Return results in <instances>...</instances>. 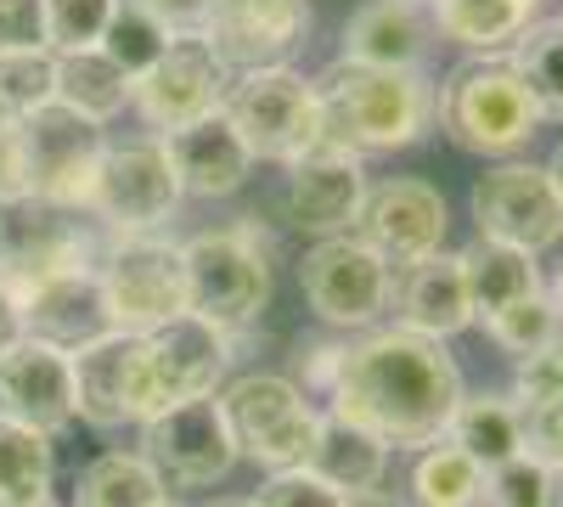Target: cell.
I'll list each match as a JSON object with an SVG mask.
<instances>
[{
    "label": "cell",
    "mask_w": 563,
    "mask_h": 507,
    "mask_svg": "<svg viewBox=\"0 0 563 507\" xmlns=\"http://www.w3.org/2000/svg\"><path fill=\"white\" fill-rule=\"evenodd\" d=\"M344 63L366 68H422L429 63V23L400 0H366L344 23Z\"/></svg>",
    "instance_id": "cell-24"
},
{
    "label": "cell",
    "mask_w": 563,
    "mask_h": 507,
    "mask_svg": "<svg viewBox=\"0 0 563 507\" xmlns=\"http://www.w3.org/2000/svg\"><path fill=\"white\" fill-rule=\"evenodd\" d=\"M479 328L490 333L496 350H507L512 361H519V355H530V350L563 339V316H558L552 294L541 288V294H530V299H512L507 310H496L490 321H479Z\"/></svg>",
    "instance_id": "cell-34"
},
{
    "label": "cell",
    "mask_w": 563,
    "mask_h": 507,
    "mask_svg": "<svg viewBox=\"0 0 563 507\" xmlns=\"http://www.w3.org/2000/svg\"><path fill=\"white\" fill-rule=\"evenodd\" d=\"M141 434H147V463L164 474V485L209 491L238 469V440H231L220 395L186 400V406L164 411V418L141 423Z\"/></svg>",
    "instance_id": "cell-16"
},
{
    "label": "cell",
    "mask_w": 563,
    "mask_h": 507,
    "mask_svg": "<svg viewBox=\"0 0 563 507\" xmlns=\"http://www.w3.org/2000/svg\"><path fill=\"white\" fill-rule=\"evenodd\" d=\"M164 507H175V502H164Z\"/></svg>",
    "instance_id": "cell-55"
},
{
    "label": "cell",
    "mask_w": 563,
    "mask_h": 507,
    "mask_svg": "<svg viewBox=\"0 0 563 507\" xmlns=\"http://www.w3.org/2000/svg\"><path fill=\"white\" fill-rule=\"evenodd\" d=\"M434 124L445 130V142L462 147L467 158H490V164H507L519 158L536 130L547 124L530 85L519 79L507 52H490V57H467L456 63L440 85H434Z\"/></svg>",
    "instance_id": "cell-3"
},
{
    "label": "cell",
    "mask_w": 563,
    "mask_h": 507,
    "mask_svg": "<svg viewBox=\"0 0 563 507\" xmlns=\"http://www.w3.org/2000/svg\"><path fill=\"white\" fill-rule=\"evenodd\" d=\"M389 445L378 434H366L355 423H344L339 411H321V423H316V445H310V474L327 480L333 491L355 496V491H378L384 485V469H389Z\"/></svg>",
    "instance_id": "cell-25"
},
{
    "label": "cell",
    "mask_w": 563,
    "mask_h": 507,
    "mask_svg": "<svg viewBox=\"0 0 563 507\" xmlns=\"http://www.w3.org/2000/svg\"><path fill=\"white\" fill-rule=\"evenodd\" d=\"M339 361H344V344H333V339H321V344L299 350V373H294V384L327 395V389H333V378H339Z\"/></svg>",
    "instance_id": "cell-45"
},
{
    "label": "cell",
    "mask_w": 563,
    "mask_h": 507,
    "mask_svg": "<svg viewBox=\"0 0 563 507\" xmlns=\"http://www.w3.org/2000/svg\"><path fill=\"white\" fill-rule=\"evenodd\" d=\"M400 7H417L422 12V7H434V0H400Z\"/></svg>",
    "instance_id": "cell-52"
},
{
    "label": "cell",
    "mask_w": 563,
    "mask_h": 507,
    "mask_svg": "<svg viewBox=\"0 0 563 507\" xmlns=\"http://www.w3.org/2000/svg\"><path fill=\"white\" fill-rule=\"evenodd\" d=\"M547 169H552V180H558V192H563V142L552 147V164H547Z\"/></svg>",
    "instance_id": "cell-49"
},
{
    "label": "cell",
    "mask_w": 563,
    "mask_h": 507,
    "mask_svg": "<svg viewBox=\"0 0 563 507\" xmlns=\"http://www.w3.org/2000/svg\"><path fill=\"white\" fill-rule=\"evenodd\" d=\"M29 192V153H23V119L0 113V203Z\"/></svg>",
    "instance_id": "cell-43"
},
{
    "label": "cell",
    "mask_w": 563,
    "mask_h": 507,
    "mask_svg": "<svg viewBox=\"0 0 563 507\" xmlns=\"http://www.w3.org/2000/svg\"><path fill=\"white\" fill-rule=\"evenodd\" d=\"M456 260H462V276H467V294H474V321H490V316L507 310L512 299L541 294V265H536V254L512 249V243L474 238Z\"/></svg>",
    "instance_id": "cell-26"
},
{
    "label": "cell",
    "mask_w": 563,
    "mask_h": 507,
    "mask_svg": "<svg viewBox=\"0 0 563 507\" xmlns=\"http://www.w3.org/2000/svg\"><path fill=\"white\" fill-rule=\"evenodd\" d=\"M558 23H563V12H558Z\"/></svg>",
    "instance_id": "cell-56"
},
{
    "label": "cell",
    "mask_w": 563,
    "mask_h": 507,
    "mask_svg": "<svg viewBox=\"0 0 563 507\" xmlns=\"http://www.w3.org/2000/svg\"><path fill=\"white\" fill-rule=\"evenodd\" d=\"M429 12H434V29L474 57L512 52L519 34L530 29V18H536L525 0H434Z\"/></svg>",
    "instance_id": "cell-29"
},
{
    "label": "cell",
    "mask_w": 563,
    "mask_h": 507,
    "mask_svg": "<svg viewBox=\"0 0 563 507\" xmlns=\"http://www.w3.org/2000/svg\"><path fill=\"white\" fill-rule=\"evenodd\" d=\"M225 119L238 124V135L249 142L254 164H299L316 147H327V119H321V90L282 68H260V74H238L225 90Z\"/></svg>",
    "instance_id": "cell-7"
},
{
    "label": "cell",
    "mask_w": 563,
    "mask_h": 507,
    "mask_svg": "<svg viewBox=\"0 0 563 507\" xmlns=\"http://www.w3.org/2000/svg\"><path fill=\"white\" fill-rule=\"evenodd\" d=\"M467 400L462 366L445 339L411 333L400 321L366 328L344 344L339 378L327 389V411L378 434L389 451H429L451 434L456 406Z\"/></svg>",
    "instance_id": "cell-1"
},
{
    "label": "cell",
    "mask_w": 563,
    "mask_h": 507,
    "mask_svg": "<svg viewBox=\"0 0 563 507\" xmlns=\"http://www.w3.org/2000/svg\"><path fill=\"white\" fill-rule=\"evenodd\" d=\"M525 7H530V12H541V7H547V0H525Z\"/></svg>",
    "instance_id": "cell-53"
},
{
    "label": "cell",
    "mask_w": 563,
    "mask_h": 507,
    "mask_svg": "<svg viewBox=\"0 0 563 507\" xmlns=\"http://www.w3.org/2000/svg\"><path fill=\"white\" fill-rule=\"evenodd\" d=\"M547 480H552V469L547 463H536L530 451H519V456H507V463H496V469H485V507H547Z\"/></svg>",
    "instance_id": "cell-38"
},
{
    "label": "cell",
    "mask_w": 563,
    "mask_h": 507,
    "mask_svg": "<svg viewBox=\"0 0 563 507\" xmlns=\"http://www.w3.org/2000/svg\"><path fill=\"white\" fill-rule=\"evenodd\" d=\"M209 507H254L249 496H220V502H209Z\"/></svg>",
    "instance_id": "cell-51"
},
{
    "label": "cell",
    "mask_w": 563,
    "mask_h": 507,
    "mask_svg": "<svg viewBox=\"0 0 563 507\" xmlns=\"http://www.w3.org/2000/svg\"><path fill=\"white\" fill-rule=\"evenodd\" d=\"M29 507H57V502H52V496H45V502H29Z\"/></svg>",
    "instance_id": "cell-54"
},
{
    "label": "cell",
    "mask_w": 563,
    "mask_h": 507,
    "mask_svg": "<svg viewBox=\"0 0 563 507\" xmlns=\"http://www.w3.org/2000/svg\"><path fill=\"white\" fill-rule=\"evenodd\" d=\"M344 507H406V502L389 496V491L378 485V491H355V496H344Z\"/></svg>",
    "instance_id": "cell-47"
},
{
    "label": "cell",
    "mask_w": 563,
    "mask_h": 507,
    "mask_svg": "<svg viewBox=\"0 0 563 507\" xmlns=\"http://www.w3.org/2000/svg\"><path fill=\"white\" fill-rule=\"evenodd\" d=\"M158 142L175 164V180L186 198H231L254 175V153L238 135V124L225 119V108H214L198 124H180V130L158 135Z\"/></svg>",
    "instance_id": "cell-21"
},
{
    "label": "cell",
    "mask_w": 563,
    "mask_h": 507,
    "mask_svg": "<svg viewBox=\"0 0 563 507\" xmlns=\"http://www.w3.org/2000/svg\"><path fill=\"white\" fill-rule=\"evenodd\" d=\"M395 316L400 328L429 333V339H456L474 328V294H467V276L456 254H429L417 265L395 271Z\"/></svg>",
    "instance_id": "cell-22"
},
{
    "label": "cell",
    "mask_w": 563,
    "mask_h": 507,
    "mask_svg": "<svg viewBox=\"0 0 563 507\" xmlns=\"http://www.w3.org/2000/svg\"><path fill=\"white\" fill-rule=\"evenodd\" d=\"M0 52H52L45 45V0H0Z\"/></svg>",
    "instance_id": "cell-42"
},
{
    "label": "cell",
    "mask_w": 563,
    "mask_h": 507,
    "mask_svg": "<svg viewBox=\"0 0 563 507\" xmlns=\"http://www.w3.org/2000/svg\"><path fill=\"white\" fill-rule=\"evenodd\" d=\"M18 310H23V339L57 344V350H68V355L113 333L108 294H102V276H97V271L45 276L40 288H29V294L18 299Z\"/></svg>",
    "instance_id": "cell-20"
},
{
    "label": "cell",
    "mask_w": 563,
    "mask_h": 507,
    "mask_svg": "<svg viewBox=\"0 0 563 507\" xmlns=\"http://www.w3.org/2000/svg\"><path fill=\"white\" fill-rule=\"evenodd\" d=\"M445 225H451V209H445L434 180L389 175V180H378V187H366L355 238L400 271V265H417V260L440 254L445 249Z\"/></svg>",
    "instance_id": "cell-17"
},
{
    "label": "cell",
    "mask_w": 563,
    "mask_h": 507,
    "mask_svg": "<svg viewBox=\"0 0 563 507\" xmlns=\"http://www.w3.org/2000/svg\"><path fill=\"white\" fill-rule=\"evenodd\" d=\"M119 0H45V45L57 57L68 52H97Z\"/></svg>",
    "instance_id": "cell-37"
},
{
    "label": "cell",
    "mask_w": 563,
    "mask_h": 507,
    "mask_svg": "<svg viewBox=\"0 0 563 507\" xmlns=\"http://www.w3.org/2000/svg\"><path fill=\"white\" fill-rule=\"evenodd\" d=\"M547 294H552V305H558V316H563V265H558V276H552V288H547Z\"/></svg>",
    "instance_id": "cell-50"
},
{
    "label": "cell",
    "mask_w": 563,
    "mask_h": 507,
    "mask_svg": "<svg viewBox=\"0 0 563 507\" xmlns=\"http://www.w3.org/2000/svg\"><path fill=\"white\" fill-rule=\"evenodd\" d=\"M0 423L34 434H63L74 423V355L40 339L0 350Z\"/></svg>",
    "instance_id": "cell-19"
},
{
    "label": "cell",
    "mask_w": 563,
    "mask_h": 507,
    "mask_svg": "<svg viewBox=\"0 0 563 507\" xmlns=\"http://www.w3.org/2000/svg\"><path fill=\"white\" fill-rule=\"evenodd\" d=\"M249 502L254 507H344V491L316 480L310 469H288V474H271Z\"/></svg>",
    "instance_id": "cell-39"
},
{
    "label": "cell",
    "mask_w": 563,
    "mask_h": 507,
    "mask_svg": "<svg viewBox=\"0 0 563 507\" xmlns=\"http://www.w3.org/2000/svg\"><path fill=\"white\" fill-rule=\"evenodd\" d=\"M52 440L18 429V423H0V507H29L52 496Z\"/></svg>",
    "instance_id": "cell-32"
},
{
    "label": "cell",
    "mask_w": 563,
    "mask_h": 507,
    "mask_svg": "<svg viewBox=\"0 0 563 507\" xmlns=\"http://www.w3.org/2000/svg\"><path fill=\"white\" fill-rule=\"evenodd\" d=\"M175 45V34L158 23V18H147L135 7V0H119V12H113V23H108V34H102V52L130 74V79H141L164 52Z\"/></svg>",
    "instance_id": "cell-36"
},
{
    "label": "cell",
    "mask_w": 563,
    "mask_h": 507,
    "mask_svg": "<svg viewBox=\"0 0 563 507\" xmlns=\"http://www.w3.org/2000/svg\"><path fill=\"white\" fill-rule=\"evenodd\" d=\"M479 496H485V469L462 445L440 440L417 456V469H411L417 507H479Z\"/></svg>",
    "instance_id": "cell-31"
},
{
    "label": "cell",
    "mask_w": 563,
    "mask_h": 507,
    "mask_svg": "<svg viewBox=\"0 0 563 507\" xmlns=\"http://www.w3.org/2000/svg\"><path fill=\"white\" fill-rule=\"evenodd\" d=\"M141 333H108L74 350V418L90 429H130V361Z\"/></svg>",
    "instance_id": "cell-23"
},
{
    "label": "cell",
    "mask_w": 563,
    "mask_h": 507,
    "mask_svg": "<svg viewBox=\"0 0 563 507\" xmlns=\"http://www.w3.org/2000/svg\"><path fill=\"white\" fill-rule=\"evenodd\" d=\"M180 180L158 135L141 142H108L97 187H90V214H97L113 238H158L180 214Z\"/></svg>",
    "instance_id": "cell-10"
},
{
    "label": "cell",
    "mask_w": 563,
    "mask_h": 507,
    "mask_svg": "<svg viewBox=\"0 0 563 507\" xmlns=\"http://www.w3.org/2000/svg\"><path fill=\"white\" fill-rule=\"evenodd\" d=\"M479 238L541 254L563 243V192L547 164H490L467 192Z\"/></svg>",
    "instance_id": "cell-12"
},
{
    "label": "cell",
    "mask_w": 563,
    "mask_h": 507,
    "mask_svg": "<svg viewBox=\"0 0 563 507\" xmlns=\"http://www.w3.org/2000/svg\"><path fill=\"white\" fill-rule=\"evenodd\" d=\"M57 102V52H0V113L29 119Z\"/></svg>",
    "instance_id": "cell-35"
},
{
    "label": "cell",
    "mask_w": 563,
    "mask_h": 507,
    "mask_svg": "<svg viewBox=\"0 0 563 507\" xmlns=\"http://www.w3.org/2000/svg\"><path fill=\"white\" fill-rule=\"evenodd\" d=\"M445 440L462 445L479 469H496V463L525 451V406L507 395H467L456 406V423Z\"/></svg>",
    "instance_id": "cell-30"
},
{
    "label": "cell",
    "mask_w": 563,
    "mask_h": 507,
    "mask_svg": "<svg viewBox=\"0 0 563 507\" xmlns=\"http://www.w3.org/2000/svg\"><path fill=\"white\" fill-rule=\"evenodd\" d=\"M164 502L169 485L147 463V451H102L79 469L68 507H164Z\"/></svg>",
    "instance_id": "cell-27"
},
{
    "label": "cell",
    "mask_w": 563,
    "mask_h": 507,
    "mask_svg": "<svg viewBox=\"0 0 563 507\" xmlns=\"http://www.w3.org/2000/svg\"><path fill=\"white\" fill-rule=\"evenodd\" d=\"M130 97H135V79L102 52V45H97V52L57 57V102L74 108L79 119L108 124V119H119L130 108Z\"/></svg>",
    "instance_id": "cell-28"
},
{
    "label": "cell",
    "mask_w": 563,
    "mask_h": 507,
    "mask_svg": "<svg viewBox=\"0 0 563 507\" xmlns=\"http://www.w3.org/2000/svg\"><path fill=\"white\" fill-rule=\"evenodd\" d=\"M108 249H113V232L90 209L52 203L34 192L0 203V288L12 299L40 288L45 276L97 271Z\"/></svg>",
    "instance_id": "cell-5"
},
{
    "label": "cell",
    "mask_w": 563,
    "mask_h": 507,
    "mask_svg": "<svg viewBox=\"0 0 563 507\" xmlns=\"http://www.w3.org/2000/svg\"><path fill=\"white\" fill-rule=\"evenodd\" d=\"M512 68L530 85L541 119H563V23L558 18H530V29L512 45Z\"/></svg>",
    "instance_id": "cell-33"
},
{
    "label": "cell",
    "mask_w": 563,
    "mask_h": 507,
    "mask_svg": "<svg viewBox=\"0 0 563 507\" xmlns=\"http://www.w3.org/2000/svg\"><path fill=\"white\" fill-rule=\"evenodd\" d=\"M299 294L316 321L339 333H366L395 299V265L372 254L355 232L350 238H321L299 254Z\"/></svg>",
    "instance_id": "cell-9"
},
{
    "label": "cell",
    "mask_w": 563,
    "mask_h": 507,
    "mask_svg": "<svg viewBox=\"0 0 563 507\" xmlns=\"http://www.w3.org/2000/svg\"><path fill=\"white\" fill-rule=\"evenodd\" d=\"M225 366H231V333H220L214 321L192 310L158 333H141L130 361V423L141 429L198 395H220Z\"/></svg>",
    "instance_id": "cell-6"
},
{
    "label": "cell",
    "mask_w": 563,
    "mask_h": 507,
    "mask_svg": "<svg viewBox=\"0 0 563 507\" xmlns=\"http://www.w3.org/2000/svg\"><path fill=\"white\" fill-rule=\"evenodd\" d=\"M23 153H29V192L34 198L90 209V187H97V169L108 153L102 124H90L74 108L52 102V108L23 119Z\"/></svg>",
    "instance_id": "cell-14"
},
{
    "label": "cell",
    "mask_w": 563,
    "mask_h": 507,
    "mask_svg": "<svg viewBox=\"0 0 563 507\" xmlns=\"http://www.w3.org/2000/svg\"><path fill=\"white\" fill-rule=\"evenodd\" d=\"M225 90H231V68L214 57V45L203 34H180L169 52L135 79L130 108L141 113V124L153 135H169L180 124H198L214 108H225Z\"/></svg>",
    "instance_id": "cell-13"
},
{
    "label": "cell",
    "mask_w": 563,
    "mask_h": 507,
    "mask_svg": "<svg viewBox=\"0 0 563 507\" xmlns=\"http://www.w3.org/2000/svg\"><path fill=\"white\" fill-rule=\"evenodd\" d=\"M113 333H158L186 316V260L164 238H113L97 265Z\"/></svg>",
    "instance_id": "cell-11"
},
{
    "label": "cell",
    "mask_w": 563,
    "mask_h": 507,
    "mask_svg": "<svg viewBox=\"0 0 563 507\" xmlns=\"http://www.w3.org/2000/svg\"><path fill=\"white\" fill-rule=\"evenodd\" d=\"M231 440H238V456H249L265 474H288L310 463L316 445V423L321 411L310 406V395L282 378V373H243L220 389Z\"/></svg>",
    "instance_id": "cell-8"
},
{
    "label": "cell",
    "mask_w": 563,
    "mask_h": 507,
    "mask_svg": "<svg viewBox=\"0 0 563 507\" xmlns=\"http://www.w3.org/2000/svg\"><path fill=\"white\" fill-rule=\"evenodd\" d=\"M563 395V339L519 355V373H512V400L519 406H536V400H552Z\"/></svg>",
    "instance_id": "cell-40"
},
{
    "label": "cell",
    "mask_w": 563,
    "mask_h": 507,
    "mask_svg": "<svg viewBox=\"0 0 563 507\" xmlns=\"http://www.w3.org/2000/svg\"><path fill=\"white\" fill-rule=\"evenodd\" d=\"M525 451L547 469H563V395L525 406Z\"/></svg>",
    "instance_id": "cell-41"
},
{
    "label": "cell",
    "mask_w": 563,
    "mask_h": 507,
    "mask_svg": "<svg viewBox=\"0 0 563 507\" xmlns=\"http://www.w3.org/2000/svg\"><path fill=\"white\" fill-rule=\"evenodd\" d=\"M147 18H158L175 40L180 34H203L209 29V12H214V0H135Z\"/></svg>",
    "instance_id": "cell-44"
},
{
    "label": "cell",
    "mask_w": 563,
    "mask_h": 507,
    "mask_svg": "<svg viewBox=\"0 0 563 507\" xmlns=\"http://www.w3.org/2000/svg\"><path fill=\"white\" fill-rule=\"evenodd\" d=\"M310 29V0H214L203 40L231 74L282 68Z\"/></svg>",
    "instance_id": "cell-18"
},
{
    "label": "cell",
    "mask_w": 563,
    "mask_h": 507,
    "mask_svg": "<svg viewBox=\"0 0 563 507\" xmlns=\"http://www.w3.org/2000/svg\"><path fill=\"white\" fill-rule=\"evenodd\" d=\"M316 90L327 147L339 153H400L434 130V79L422 68H366L339 57Z\"/></svg>",
    "instance_id": "cell-2"
},
{
    "label": "cell",
    "mask_w": 563,
    "mask_h": 507,
    "mask_svg": "<svg viewBox=\"0 0 563 507\" xmlns=\"http://www.w3.org/2000/svg\"><path fill=\"white\" fill-rule=\"evenodd\" d=\"M180 260H186V310L214 321L220 333L238 339L271 310L276 271H271V243L254 220L186 238Z\"/></svg>",
    "instance_id": "cell-4"
},
{
    "label": "cell",
    "mask_w": 563,
    "mask_h": 507,
    "mask_svg": "<svg viewBox=\"0 0 563 507\" xmlns=\"http://www.w3.org/2000/svg\"><path fill=\"white\" fill-rule=\"evenodd\" d=\"M547 507H563V469H552L547 480Z\"/></svg>",
    "instance_id": "cell-48"
},
{
    "label": "cell",
    "mask_w": 563,
    "mask_h": 507,
    "mask_svg": "<svg viewBox=\"0 0 563 507\" xmlns=\"http://www.w3.org/2000/svg\"><path fill=\"white\" fill-rule=\"evenodd\" d=\"M18 339H23V310H18V299L7 288H0V350L18 344Z\"/></svg>",
    "instance_id": "cell-46"
},
{
    "label": "cell",
    "mask_w": 563,
    "mask_h": 507,
    "mask_svg": "<svg viewBox=\"0 0 563 507\" xmlns=\"http://www.w3.org/2000/svg\"><path fill=\"white\" fill-rule=\"evenodd\" d=\"M366 169L355 153H339V147H316L310 158L288 164L282 175V192H276V214L288 232L321 243V238H350L355 220H361V203H366Z\"/></svg>",
    "instance_id": "cell-15"
}]
</instances>
